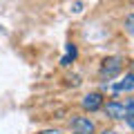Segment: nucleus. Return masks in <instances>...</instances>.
Wrapping results in <instances>:
<instances>
[{
	"mask_svg": "<svg viewBox=\"0 0 134 134\" xmlns=\"http://www.w3.org/2000/svg\"><path fill=\"white\" fill-rule=\"evenodd\" d=\"M74 56H76V47H74V45H67V56L63 58V65H69V60H74Z\"/></svg>",
	"mask_w": 134,
	"mask_h": 134,
	"instance_id": "nucleus-6",
	"label": "nucleus"
},
{
	"mask_svg": "<svg viewBox=\"0 0 134 134\" xmlns=\"http://www.w3.org/2000/svg\"><path fill=\"white\" fill-rule=\"evenodd\" d=\"M105 114L110 116V119H114V121H123V119H127V107H125V103H119V100H110L105 105Z\"/></svg>",
	"mask_w": 134,
	"mask_h": 134,
	"instance_id": "nucleus-1",
	"label": "nucleus"
},
{
	"mask_svg": "<svg viewBox=\"0 0 134 134\" xmlns=\"http://www.w3.org/2000/svg\"><path fill=\"white\" fill-rule=\"evenodd\" d=\"M43 134H60V132H56V130H54V132H43Z\"/></svg>",
	"mask_w": 134,
	"mask_h": 134,
	"instance_id": "nucleus-10",
	"label": "nucleus"
},
{
	"mask_svg": "<svg viewBox=\"0 0 134 134\" xmlns=\"http://www.w3.org/2000/svg\"><path fill=\"white\" fill-rule=\"evenodd\" d=\"M72 127L74 132H81V134H94V121L90 116H76L72 121Z\"/></svg>",
	"mask_w": 134,
	"mask_h": 134,
	"instance_id": "nucleus-4",
	"label": "nucleus"
},
{
	"mask_svg": "<svg viewBox=\"0 0 134 134\" xmlns=\"http://www.w3.org/2000/svg\"><path fill=\"white\" fill-rule=\"evenodd\" d=\"M81 105L85 112H96L103 107V94H98V92H92V94H85L81 100Z\"/></svg>",
	"mask_w": 134,
	"mask_h": 134,
	"instance_id": "nucleus-2",
	"label": "nucleus"
},
{
	"mask_svg": "<svg viewBox=\"0 0 134 134\" xmlns=\"http://www.w3.org/2000/svg\"><path fill=\"white\" fill-rule=\"evenodd\" d=\"M132 72H134V67H132Z\"/></svg>",
	"mask_w": 134,
	"mask_h": 134,
	"instance_id": "nucleus-12",
	"label": "nucleus"
},
{
	"mask_svg": "<svg viewBox=\"0 0 134 134\" xmlns=\"http://www.w3.org/2000/svg\"><path fill=\"white\" fill-rule=\"evenodd\" d=\"M74 134H81V132H74Z\"/></svg>",
	"mask_w": 134,
	"mask_h": 134,
	"instance_id": "nucleus-11",
	"label": "nucleus"
},
{
	"mask_svg": "<svg viewBox=\"0 0 134 134\" xmlns=\"http://www.w3.org/2000/svg\"><path fill=\"white\" fill-rule=\"evenodd\" d=\"M125 27H127V31H130V34H134V14L130 16L127 20H125Z\"/></svg>",
	"mask_w": 134,
	"mask_h": 134,
	"instance_id": "nucleus-7",
	"label": "nucleus"
},
{
	"mask_svg": "<svg viewBox=\"0 0 134 134\" xmlns=\"http://www.w3.org/2000/svg\"><path fill=\"white\" fill-rule=\"evenodd\" d=\"M100 134H119V132H114V130H103Z\"/></svg>",
	"mask_w": 134,
	"mask_h": 134,
	"instance_id": "nucleus-9",
	"label": "nucleus"
},
{
	"mask_svg": "<svg viewBox=\"0 0 134 134\" xmlns=\"http://www.w3.org/2000/svg\"><path fill=\"white\" fill-rule=\"evenodd\" d=\"M112 90H114V92H132L134 90V72L125 74V78H123V81H119V83H114Z\"/></svg>",
	"mask_w": 134,
	"mask_h": 134,
	"instance_id": "nucleus-5",
	"label": "nucleus"
},
{
	"mask_svg": "<svg viewBox=\"0 0 134 134\" xmlns=\"http://www.w3.org/2000/svg\"><path fill=\"white\" fill-rule=\"evenodd\" d=\"M119 72H121V58H107V60H103V67H100V76L103 78H114Z\"/></svg>",
	"mask_w": 134,
	"mask_h": 134,
	"instance_id": "nucleus-3",
	"label": "nucleus"
},
{
	"mask_svg": "<svg viewBox=\"0 0 134 134\" xmlns=\"http://www.w3.org/2000/svg\"><path fill=\"white\" fill-rule=\"evenodd\" d=\"M125 121H127V125H130V127H134V114H130Z\"/></svg>",
	"mask_w": 134,
	"mask_h": 134,
	"instance_id": "nucleus-8",
	"label": "nucleus"
}]
</instances>
